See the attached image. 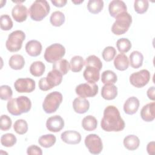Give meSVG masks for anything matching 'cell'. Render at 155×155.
Instances as JSON below:
<instances>
[{
  "instance_id": "cell-1",
  "label": "cell",
  "mask_w": 155,
  "mask_h": 155,
  "mask_svg": "<svg viewBox=\"0 0 155 155\" xmlns=\"http://www.w3.org/2000/svg\"><path fill=\"white\" fill-rule=\"evenodd\" d=\"M125 122L121 117L119 110L114 105L107 106L101 122V128L105 131H120L125 128Z\"/></svg>"
},
{
  "instance_id": "cell-2",
  "label": "cell",
  "mask_w": 155,
  "mask_h": 155,
  "mask_svg": "<svg viewBox=\"0 0 155 155\" xmlns=\"http://www.w3.org/2000/svg\"><path fill=\"white\" fill-rule=\"evenodd\" d=\"M31 107L30 99L25 96H18L8 100L7 104L8 111L13 116H19L28 113Z\"/></svg>"
},
{
  "instance_id": "cell-3",
  "label": "cell",
  "mask_w": 155,
  "mask_h": 155,
  "mask_svg": "<svg viewBox=\"0 0 155 155\" xmlns=\"http://www.w3.org/2000/svg\"><path fill=\"white\" fill-rule=\"evenodd\" d=\"M50 7L45 0H36L33 2L28 10L31 19L35 21H41L49 13Z\"/></svg>"
},
{
  "instance_id": "cell-4",
  "label": "cell",
  "mask_w": 155,
  "mask_h": 155,
  "mask_svg": "<svg viewBox=\"0 0 155 155\" xmlns=\"http://www.w3.org/2000/svg\"><path fill=\"white\" fill-rule=\"evenodd\" d=\"M116 21L111 27V31L116 35H121L126 33L129 29L131 22L132 17L127 12H123L116 18Z\"/></svg>"
},
{
  "instance_id": "cell-5",
  "label": "cell",
  "mask_w": 155,
  "mask_h": 155,
  "mask_svg": "<svg viewBox=\"0 0 155 155\" xmlns=\"http://www.w3.org/2000/svg\"><path fill=\"white\" fill-rule=\"evenodd\" d=\"M62 74L57 70L49 71L46 77L39 81V88L42 91H48L59 85L62 81Z\"/></svg>"
},
{
  "instance_id": "cell-6",
  "label": "cell",
  "mask_w": 155,
  "mask_h": 155,
  "mask_svg": "<svg viewBox=\"0 0 155 155\" xmlns=\"http://www.w3.org/2000/svg\"><path fill=\"white\" fill-rule=\"evenodd\" d=\"M62 94L59 91H53L48 94L42 103L44 111L48 114L54 113L62 101Z\"/></svg>"
},
{
  "instance_id": "cell-7",
  "label": "cell",
  "mask_w": 155,
  "mask_h": 155,
  "mask_svg": "<svg viewBox=\"0 0 155 155\" xmlns=\"http://www.w3.org/2000/svg\"><path fill=\"white\" fill-rule=\"evenodd\" d=\"M25 39V34L22 30H15L8 36L5 42L7 49L10 52H16L21 50L22 42Z\"/></svg>"
},
{
  "instance_id": "cell-8",
  "label": "cell",
  "mask_w": 155,
  "mask_h": 155,
  "mask_svg": "<svg viewBox=\"0 0 155 155\" xmlns=\"http://www.w3.org/2000/svg\"><path fill=\"white\" fill-rule=\"evenodd\" d=\"M65 54V47L59 43H55L47 47L44 53L45 60L50 63H54L55 62L61 59Z\"/></svg>"
},
{
  "instance_id": "cell-9",
  "label": "cell",
  "mask_w": 155,
  "mask_h": 155,
  "mask_svg": "<svg viewBox=\"0 0 155 155\" xmlns=\"http://www.w3.org/2000/svg\"><path fill=\"white\" fill-rule=\"evenodd\" d=\"M84 143L89 152L93 154H98L102 151V141L101 137L96 134L87 135L85 138Z\"/></svg>"
},
{
  "instance_id": "cell-10",
  "label": "cell",
  "mask_w": 155,
  "mask_h": 155,
  "mask_svg": "<svg viewBox=\"0 0 155 155\" xmlns=\"http://www.w3.org/2000/svg\"><path fill=\"white\" fill-rule=\"evenodd\" d=\"M150 79V73L148 70L143 69L132 73L130 76V82L136 88H142L145 86Z\"/></svg>"
},
{
  "instance_id": "cell-11",
  "label": "cell",
  "mask_w": 155,
  "mask_h": 155,
  "mask_svg": "<svg viewBox=\"0 0 155 155\" xmlns=\"http://www.w3.org/2000/svg\"><path fill=\"white\" fill-rule=\"evenodd\" d=\"M98 86L95 84L83 83L78 85L75 89L76 93L81 97H92L98 93Z\"/></svg>"
},
{
  "instance_id": "cell-12",
  "label": "cell",
  "mask_w": 155,
  "mask_h": 155,
  "mask_svg": "<svg viewBox=\"0 0 155 155\" xmlns=\"http://www.w3.org/2000/svg\"><path fill=\"white\" fill-rule=\"evenodd\" d=\"M36 84L31 78H19L14 83V87L18 93H31L35 89Z\"/></svg>"
},
{
  "instance_id": "cell-13",
  "label": "cell",
  "mask_w": 155,
  "mask_h": 155,
  "mask_svg": "<svg viewBox=\"0 0 155 155\" xmlns=\"http://www.w3.org/2000/svg\"><path fill=\"white\" fill-rule=\"evenodd\" d=\"M64 127V119L59 115H54L48 117L46 122V127L50 131L57 133Z\"/></svg>"
},
{
  "instance_id": "cell-14",
  "label": "cell",
  "mask_w": 155,
  "mask_h": 155,
  "mask_svg": "<svg viewBox=\"0 0 155 155\" xmlns=\"http://www.w3.org/2000/svg\"><path fill=\"white\" fill-rule=\"evenodd\" d=\"M127 7L125 2L120 0L111 1L108 5V11L111 16L116 18L119 14L127 12Z\"/></svg>"
},
{
  "instance_id": "cell-15",
  "label": "cell",
  "mask_w": 155,
  "mask_h": 155,
  "mask_svg": "<svg viewBox=\"0 0 155 155\" xmlns=\"http://www.w3.org/2000/svg\"><path fill=\"white\" fill-rule=\"evenodd\" d=\"M62 140L70 145H76L80 143L81 140V134L74 130H68L63 132L61 135Z\"/></svg>"
},
{
  "instance_id": "cell-16",
  "label": "cell",
  "mask_w": 155,
  "mask_h": 155,
  "mask_svg": "<svg viewBox=\"0 0 155 155\" xmlns=\"http://www.w3.org/2000/svg\"><path fill=\"white\" fill-rule=\"evenodd\" d=\"M28 13L27 7L21 4H16L12 10V17L18 22L25 21L27 18Z\"/></svg>"
},
{
  "instance_id": "cell-17",
  "label": "cell",
  "mask_w": 155,
  "mask_h": 155,
  "mask_svg": "<svg viewBox=\"0 0 155 155\" xmlns=\"http://www.w3.org/2000/svg\"><path fill=\"white\" fill-rule=\"evenodd\" d=\"M140 114L144 121H153L155 117V103L153 102L145 105L141 109Z\"/></svg>"
},
{
  "instance_id": "cell-18",
  "label": "cell",
  "mask_w": 155,
  "mask_h": 155,
  "mask_svg": "<svg viewBox=\"0 0 155 155\" xmlns=\"http://www.w3.org/2000/svg\"><path fill=\"white\" fill-rule=\"evenodd\" d=\"M83 73L84 79L91 84H94L99 80L100 70L96 67L92 66H87Z\"/></svg>"
},
{
  "instance_id": "cell-19",
  "label": "cell",
  "mask_w": 155,
  "mask_h": 155,
  "mask_svg": "<svg viewBox=\"0 0 155 155\" xmlns=\"http://www.w3.org/2000/svg\"><path fill=\"white\" fill-rule=\"evenodd\" d=\"M139 105V101L137 97L134 96L130 97L124 104V111L127 114H134L137 111Z\"/></svg>"
},
{
  "instance_id": "cell-20",
  "label": "cell",
  "mask_w": 155,
  "mask_h": 155,
  "mask_svg": "<svg viewBox=\"0 0 155 155\" xmlns=\"http://www.w3.org/2000/svg\"><path fill=\"white\" fill-rule=\"evenodd\" d=\"M25 48L29 56L36 57L41 54L42 47L39 41L37 40H31L27 42Z\"/></svg>"
},
{
  "instance_id": "cell-21",
  "label": "cell",
  "mask_w": 155,
  "mask_h": 155,
  "mask_svg": "<svg viewBox=\"0 0 155 155\" xmlns=\"http://www.w3.org/2000/svg\"><path fill=\"white\" fill-rule=\"evenodd\" d=\"M73 107L76 113L83 114L89 110L90 103L85 98L79 97L74 99L73 102Z\"/></svg>"
},
{
  "instance_id": "cell-22",
  "label": "cell",
  "mask_w": 155,
  "mask_h": 155,
  "mask_svg": "<svg viewBox=\"0 0 155 155\" xmlns=\"http://www.w3.org/2000/svg\"><path fill=\"white\" fill-rule=\"evenodd\" d=\"M117 95V88L114 84H105L101 90L102 97L108 101L113 100Z\"/></svg>"
},
{
  "instance_id": "cell-23",
  "label": "cell",
  "mask_w": 155,
  "mask_h": 155,
  "mask_svg": "<svg viewBox=\"0 0 155 155\" xmlns=\"http://www.w3.org/2000/svg\"><path fill=\"white\" fill-rule=\"evenodd\" d=\"M125 148L130 151H134L138 148L140 145V140L137 136L134 134L127 136L123 141Z\"/></svg>"
},
{
  "instance_id": "cell-24",
  "label": "cell",
  "mask_w": 155,
  "mask_h": 155,
  "mask_svg": "<svg viewBox=\"0 0 155 155\" xmlns=\"http://www.w3.org/2000/svg\"><path fill=\"white\" fill-rule=\"evenodd\" d=\"M115 68L119 71H124L128 68L129 61L128 57L124 53L118 54L114 60Z\"/></svg>"
},
{
  "instance_id": "cell-25",
  "label": "cell",
  "mask_w": 155,
  "mask_h": 155,
  "mask_svg": "<svg viewBox=\"0 0 155 155\" xmlns=\"http://www.w3.org/2000/svg\"><path fill=\"white\" fill-rule=\"evenodd\" d=\"M130 62L131 67L133 68H139L142 65L143 61V54L139 51H133L130 54Z\"/></svg>"
},
{
  "instance_id": "cell-26",
  "label": "cell",
  "mask_w": 155,
  "mask_h": 155,
  "mask_svg": "<svg viewBox=\"0 0 155 155\" xmlns=\"http://www.w3.org/2000/svg\"><path fill=\"white\" fill-rule=\"evenodd\" d=\"M10 67L13 70H21L25 65L24 57L20 54H14L12 56L8 61Z\"/></svg>"
},
{
  "instance_id": "cell-27",
  "label": "cell",
  "mask_w": 155,
  "mask_h": 155,
  "mask_svg": "<svg viewBox=\"0 0 155 155\" xmlns=\"http://www.w3.org/2000/svg\"><path fill=\"white\" fill-rule=\"evenodd\" d=\"M97 126V121L95 117L91 115H88L83 118L82 120V127L88 131L94 130Z\"/></svg>"
},
{
  "instance_id": "cell-28",
  "label": "cell",
  "mask_w": 155,
  "mask_h": 155,
  "mask_svg": "<svg viewBox=\"0 0 155 155\" xmlns=\"http://www.w3.org/2000/svg\"><path fill=\"white\" fill-rule=\"evenodd\" d=\"M56 141V138L52 134H48L41 136L38 139L39 144L45 148L51 147Z\"/></svg>"
},
{
  "instance_id": "cell-29",
  "label": "cell",
  "mask_w": 155,
  "mask_h": 155,
  "mask_svg": "<svg viewBox=\"0 0 155 155\" xmlns=\"http://www.w3.org/2000/svg\"><path fill=\"white\" fill-rule=\"evenodd\" d=\"M84 65V61L81 56H73L70 62V69L73 72H79Z\"/></svg>"
},
{
  "instance_id": "cell-30",
  "label": "cell",
  "mask_w": 155,
  "mask_h": 155,
  "mask_svg": "<svg viewBox=\"0 0 155 155\" xmlns=\"http://www.w3.org/2000/svg\"><path fill=\"white\" fill-rule=\"evenodd\" d=\"M45 70V66L44 64L41 61L33 62L30 67V73L36 77H39L42 76Z\"/></svg>"
},
{
  "instance_id": "cell-31",
  "label": "cell",
  "mask_w": 155,
  "mask_h": 155,
  "mask_svg": "<svg viewBox=\"0 0 155 155\" xmlns=\"http://www.w3.org/2000/svg\"><path fill=\"white\" fill-rule=\"evenodd\" d=\"M87 7L91 13H99L103 9L104 1L102 0H90L87 3Z\"/></svg>"
},
{
  "instance_id": "cell-32",
  "label": "cell",
  "mask_w": 155,
  "mask_h": 155,
  "mask_svg": "<svg viewBox=\"0 0 155 155\" xmlns=\"http://www.w3.org/2000/svg\"><path fill=\"white\" fill-rule=\"evenodd\" d=\"M65 18L64 14L60 11H55L51 13L50 17V21L52 25L60 27L65 22Z\"/></svg>"
},
{
  "instance_id": "cell-33",
  "label": "cell",
  "mask_w": 155,
  "mask_h": 155,
  "mask_svg": "<svg viewBox=\"0 0 155 155\" xmlns=\"http://www.w3.org/2000/svg\"><path fill=\"white\" fill-rule=\"evenodd\" d=\"M53 69L57 70L62 75H65L70 70V63L67 60L61 59L53 63Z\"/></svg>"
},
{
  "instance_id": "cell-34",
  "label": "cell",
  "mask_w": 155,
  "mask_h": 155,
  "mask_svg": "<svg viewBox=\"0 0 155 155\" xmlns=\"http://www.w3.org/2000/svg\"><path fill=\"white\" fill-rule=\"evenodd\" d=\"M117 80L116 74L111 70H105L102 73L101 81L104 84H114L116 82Z\"/></svg>"
},
{
  "instance_id": "cell-35",
  "label": "cell",
  "mask_w": 155,
  "mask_h": 155,
  "mask_svg": "<svg viewBox=\"0 0 155 155\" xmlns=\"http://www.w3.org/2000/svg\"><path fill=\"white\" fill-rule=\"evenodd\" d=\"M131 43L130 41L125 38L118 39L116 42V47L120 53H124L128 52L131 48Z\"/></svg>"
},
{
  "instance_id": "cell-36",
  "label": "cell",
  "mask_w": 155,
  "mask_h": 155,
  "mask_svg": "<svg viewBox=\"0 0 155 155\" xmlns=\"http://www.w3.org/2000/svg\"><path fill=\"white\" fill-rule=\"evenodd\" d=\"M15 131L18 134H24L28 131V124L24 119H18L13 125Z\"/></svg>"
},
{
  "instance_id": "cell-37",
  "label": "cell",
  "mask_w": 155,
  "mask_h": 155,
  "mask_svg": "<svg viewBox=\"0 0 155 155\" xmlns=\"http://www.w3.org/2000/svg\"><path fill=\"white\" fill-rule=\"evenodd\" d=\"M17 142L16 136L12 133H6L1 137V143L2 145L5 147H12Z\"/></svg>"
},
{
  "instance_id": "cell-38",
  "label": "cell",
  "mask_w": 155,
  "mask_h": 155,
  "mask_svg": "<svg viewBox=\"0 0 155 155\" xmlns=\"http://www.w3.org/2000/svg\"><path fill=\"white\" fill-rule=\"evenodd\" d=\"M84 65L87 66H92L96 67L97 69L101 70L102 68V63L100 59L95 55H90L86 58L84 61Z\"/></svg>"
},
{
  "instance_id": "cell-39",
  "label": "cell",
  "mask_w": 155,
  "mask_h": 155,
  "mask_svg": "<svg viewBox=\"0 0 155 155\" xmlns=\"http://www.w3.org/2000/svg\"><path fill=\"white\" fill-rule=\"evenodd\" d=\"M149 7V2L147 0H136L134 2V10L137 13L143 14L145 13Z\"/></svg>"
},
{
  "instance_id": "cell-40",
  "label": "cell",
  "mask_w": 155,
  "mask_h": 155,
  "mask_svg": "<svg viewBox=\"0 0 155 155\" xmlns=\"http://www.w3.org/2000/svg\"><path fill=\"white\" fill-rule=\"evenodd\" d=\"M13 24L10 17L8 15H2L0 17V27L2 30L8 31L12 29Z\"/></svg>"
},
{
  "instance_id": "cell-41",
  "label": "cell",
  "mask_w": 155,
  "mask_h": 155,
  "mask_svg": "<svg viewBox=\"0 0 155 155\" xmlns=\"http://www.w3.org/2000/svg\"><path fill=\"white\" fill-rule=\"evenodd\" d=\"M116 54V50L114 47L111 46H108L105 47L102 53V56L104 61L110 62L112 61Z\"/></svg>"
},
{
  "instance_id": "cell-42",
  "label": "cell",
  "mask_w": 155,
  "mask_h": 155,
  "mask_svg": "<svg viewBox=\"0 0 155 155\" xmlns=\"http://www.w3.org/2000/svg\"><path fill=\"white\" fill-rule=\"evenodd\" d=\"M12 90L8 85H3L0 87V98L2 100H9L12 98Z\"/></svg>"
},
{
  "instance_id": "cell-43",
  "label": "cell",
  "mask_w": 155,
  "mask_h": 155,
  "mask_svg": "<svg viewBox=\"0 0 155 155\" xmlns=\"http://www.w3.org/2000/svg\"><path fill=\"white\" fill-rule=\"evenodd\" d=\"M0 123L1 130L2 131H7L11 128L12 122L11 118L8 116L2 114L1 116Z\"/></svg>"
},
{
  "instance_id": "cell-44",
  "label": "cell",
  "mask_w": 155,
  "mask_h": 155,
  "mask_svg": "<svg viewBox=\"0 0 155 155\" xmlns=\"http://www.w3.org/2000/svg\"><path fill=\"white\" fill-rule=\"evenodd\" d=\"M27 153L28 155H42V151L40 147L35 145L29 146L27 149Z\"/></svg>"
},
{
  "instance_id": "cell-45",
  "label": "cell",
  "mask_w": 155,
  "mask_h": 155,
  "mask_svg": "<svg viewBox=\"0 0 155 155\" xmlns=\"http://www.w3.org/2000/svg\"><path fill=\"white\" fill-rule=\"evenodd\" d=\"M154 145H155V144H154V141L150 142L148 143V145L147 146V152L149 154L153 155V154H154V151H155Z\"/></svg>"
},
{
  "instance_id": "cell-46",
  "label": "cell",
  "mask_w": 155,
  "mask_h": 155,
  "mask_svg": "<svg viewBox=\"0 0 155 155\" xmlns=\"http://www.w3.org/2000/svg\"><path fill=\"white\" fill-rule=\"evenodd\" d=\"M51 2L57 7H62L65 5L67 1V0H51Z\"/></svg>"
},
{
  "instance_id": "cell-47",
  "label": "cell",
  "mask_w": 155,
  "mask_h": 155,
  "mask_svg": "<svg viewBox=\"0 0 155 155\" xmlns=\"http://www.w3.org/2000/svg\"><path fill=\"white\" fill-rule=\"evenodd\" d=\"M155 90H154V86H152L150 88H149L147 90V96L148 97L152 100V101H154L155 99V95H154V93H155Z\"/></svg>"
},
{
  "instance_id": "cell-48",
  "label": "cell",
  "mask_w": 155,
  "mask_h": 155,
  "mask_svg": "<svg viewBox=\"0 0 155 155\" xmlns=\"http://www.w3.org/2000/svg\"><path fill=\"white\" fill-rule=\"evenodd\" d=\"M71 2H73V3H74V4H81V3H82V2H84V0H81V1H71Z\"/></svg>"
}]
</instances>
